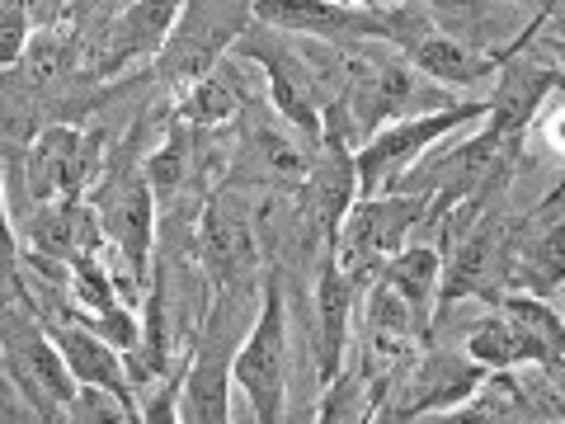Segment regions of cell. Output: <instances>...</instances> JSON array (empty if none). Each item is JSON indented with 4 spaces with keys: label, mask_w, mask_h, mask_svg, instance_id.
Listing matches in <instances>:
<instances>
[{
    "label": "cell",
    "mask_w": 565,
    "mask_h": 424,
    "mask_svg": "<svg viewBox=\"0 0 565 424\" xmlns=\"http://www.w3.org/2000/svg\"><path fill=\"white\" fill-rule=\"evenodd\" d=\"M0 303L33 307L29 283H24V264H20V232H14L10 199H6V174H0Z\"/></svg>",
    "instance_id": "22"
},
{
    "label": "cell",
    "mask_w": 565,
    "mask_h": 424,
    "mask_svg": "<svg viewBox=\"0 0 565 424\" xmlns=\"http://www.w3.org/2000/svg\"><path fill=\"white\" fill-rule=\"evenodd\" d=\"M255 24L282 29L292 39L316 43H382L396 52H411L424 33H434L424 6H344V0H250Z\"/></svg>",
    "instance_id": "2"
},
{
    "label": "cell",
    "mask_w": 565,
    "mask_h": 424,
    "mask_svg": "<svg viewBox=\"0 0 565 424\" xmlns=\"http://www.w3.org/2000/svg\"><path fill=\"white\" fill-rule=\"evenodd\" d=\"M321 141H307L297 128H288L264 91L232 118V161L222 170V189H274L292 193L307 180Z\"/></svg>",
    "instance_id": "5"
},
{
    "label": "cell",
    "mask_w": 565,
    "mask_h": 424,
    "mask_svg": "<svg viewBox=\"0 0 565 424\" xmlns=\"http://www.w3.org/2000/svg\"><path fill=\"white\" fill-rule=\"evenodd\" d=\"M33 29H39V24H33L29 0H0V71L24 57Z\"/></svg>",
    "instance_id": "23"
},
{
    "label": "cell",
    "mask_w": 565,
    "mask_h": 424,
    "mask_svg": "<svg viewBox=\"0 0 565 424\" xmlns=\"http://www.w3.org/2000/svg\"><path fill=\"white\" fill-rule=\"evenodd\" d=\"M344 6H367V10H386V6H424V10H457L467 0H344Z\"/></svg>",
    "instance_id": "25"
},
{
    "label": "cell",
    "mask_w": 565,
    "mask_h": 424,
    "mask_svg": "<svg viewBox=\"0 0 565 424\" xmlns=\"http://www.w3.org/2000/svg\"><path fill=\"white\" fill-rule=\"evenodd\" d=\"M0 368H6L14 396L29 405L33 420H66L76 378L66 373L62 353L33 307L0 303Z\"/></svg>",
    "instance_id": "8"
},
{
    "label": "cell",
    "mask_w": 565,
    "mask_h": 424,
    "mask_svg": "<svg viewBox=\"0 0 565 424\" xmlns=\"http://www.w3.org/2000/svg\"><path fill=\"white\" fill-rule=\"evenodd\" d=\"M203 141H207V132L203 128H189V123H180V118H170V128H166V137L156 141V147L147 151V180H151V193H156V208H166V203H174L180 193L189 189V180L199 174V166H203Z\"/></svg>",
    "instance_id": "19"
},
{
    "label": "cell",
    "mask_w": 565,
    "mask_h": 424,
    "mask_svg": "<svg viewBox=\"0 0 565 424\" xmlns=\"http://www.w3.org/2000/svg\"><path fill=\"white\" fill-rule=\"evenodd\" d=\"M193 264L203 269L212 293H241V288H259L264 274V245H259V226L245 212V203L232 189H212L207 203L193 222L189 236Z\"/></svg>",
    "instance_id": "10"
},
{
    "label": "cell",
    "mask_w": 565,
    "mask_h": 424,
    "mask_svg": "<svg viewBox=\"0 0 565 424\" xmlns=\"http://www.w3.org/2000/svg\"><path fill=\"white\" fill-rule=\"evenodd\" d=\"M259 303V288L241 293H212L199 335L189 340V373L180 396V420L189 424H217L232 420V359L245 335V311Z\"/></svg>",
    "instance_id": "4"
},
{
    "label": "cell",
    "mask_w": 565,
    "mask_h": 424,
    "mask_svg": "<svg viewBox=\"0 0 565 424\" xmlns=\"http://www.w3.org/2000/svg\"><path fill=\"white\" fill-rule=\"evenodd\" d=\"M509 6H523V10H533V14H537L542 6H561V0H509Z\"/></svg>",
    "instance_id": "26"
},
{
    "label": "cell",
    "mask_w": 565,
    "mask_h": 424,
    "mask_svg": "<svg viewBox=\"0 0 565 424\" xmlns=\"http://www.w3.org/2000/svg\"><path fill=\"white\" fill-rule=\"evenodd\" d=\"M236 57L241 62H259L264 99H269V109L288 123V128H297L307 141H321L326 81H321V66L311 62V52L292 47V33L250 20V29L236 39Z\"/></svg>",
    "instance_id": "7"
},
{
    "label": "cell",
    "mask_w": 565,
    "mask_h": 424,
    "mask_svg": "<svg viewBox=\"0 0 565 424\" xmlns=\"http://www.w3.org/2000/svg\"><path fill=\"white\" fill-rule=\"evenodd\" d=\"M259 91L250 85V76L241 71V57H222L212 71H203L199 81H189L174 91L170 104V118L189 123V128H203V132H217L226 128L245 104H250Z\"/></svg>",
    "instance_id": "17"
},
{
    "label": "cell",
    "mask_w": 565,
    "mask_h": 424,
    "mask_svg": "<svg viewBox=\"0 0 565 424\" xmlns=\"http://www.w3.org/2000/svg\"><path fill=\"white\" fill-rule=\"evenodd\" d=\"M494 307H500L504 316H514V321L527 335H533V340L542 344V353H546V363H552V373H556V368H561V349H565V326H561V316H556V303L509 288V293L494 297Z\"/></svg>",
    "instance_id": "21"
},
{
    "label": "cell",
    "mask_w": 565,
    "mask_h": 424,
    "mask_svg": "<svg viewBox=\"0 0 565 424\" xmlns=\"http://www.w3.org/2000/svg\"><path fill=\"white\" fill-rule=\"evenodd\" d=\"M180 10H184V0H128V6L114 14V24L104 29V39L85 71H90L95 81H114L118 71H128L132 62L156 57V52L166 47L174 20H180Z\"/></svg>",
    "instance_id": "15"
},
{
    "label": "cell",
    "mask_w": 565,
    "mask_h": 424,
    "mask_svg": "<svg viewBox=\"0 0 565 424\" xmlns=\"http://www.w3.org/2000/svg\"><path fill=\"white\" fill-rule=\"evenodd\" d=\"M269 274H264L259 288V307L245 326L236 359H232V382L241 386V396L250 401V411L259 424H278L288 420V288H282V264L264 259Z\"/></svg>",
    "instance_id": "3"
},
{
    "label": "cell",
    "mask_w": 565,
    "mask_h": 424,
    "mask_svg": "<svg viewBox=\"0 0 565 424\" xmlns=\"http://www.w3.org/2000/svg\"><path fill=\"white\" fill-rule=\"evenodd\" d=\"M438 274H444V255H438V245H415L405 241L396 255L382 259L377 278L386 283V288L401 293V303L411 307L424 330L434 326V303H438Z\"/></svg>",
    "instance_id": "20"
},
{
    "label": "cell",
    "mask_w": 565,
    "mask_h": 424,
    "mask_svg": "<svg viewBox=\"0 0 565 424\" xmlns=\"http://www.w3.org/2000/svg\"><path fill=\"white\" fill-rule=\"evenodd\" d=\"M147 147H141V123L114 141V151H104V166L90 184V208L99 218L104 245L114 255V278L122 303H141V293L151 288V255H156V193L147 180Z\"/></svg>",
    "instance_id": "1"
},
{
    "label": "cell",
    "mask_w": 565,
    "mask_h": 424,
    "mask_svg": "<svg viewBox=\"0 0 565 424\" xmlns=\"http://www.w3.org/2000/svg\"><path fill=\"white\" fill-rule=\"evenodd\" d=\"M250 0H184L166 47L156 52V81L174 85V91L199 81L226 57V47L250 29Z\"/></svg>",
    "instance_id": "11"
},
{
    "label": "cell",
    "mask_w": 565,
    "mask_h": 424,
    "mask_svg": "<svg viewBox=\"0 0 565 424\" xmlns=\"http://www.w3.org/2000/svg\"><path fill=\"white\" fill-rule=\"evenodd\" d=\"M462 344H467V359L476 368H486V373H504V368H523V363L527 368H546V373H552L542 344L514 321V316H504L500 307H494L490 316H481V321L462 335Z\"/></svg>",
    "instance_id": "18"
},
{
    "label": "cell",
    "mask_w": 565,
    "mask_h": 424,
    "mask_svg": "<svg viewBox=\"0 0 565 424\" xmlns=\"http://www.w3.org/2000/svg\"><path fill=\"white\" fill-rule=\"evenodd\" d=\"M66 420H137V411L128 401H118L114 392H104V386H76V396L66 405Z\"/></svg>",
    "instance_id": "24"
},
{
    "label": "cell",
    "mask_w": 565,
    "mask_h": 424,
    "mask_svg": "<svg viewBox=\"0 0 565 424\" xmlns=\"http://www.w3.org/2000/svg\"><path fill=\"white\" fill-rule=\"evenodd\" d=\"M424 208H429V193H415V189L359 193L353 208L344 212L340 232H334V245H330L340 269L359 283V288H367V283L377 278L382 259L396 255L424 226Z\"/></svg>",
    "instance_id": "9"
},
{
    "label": "cell",
    "mask_w": 565,
    "mask_h": 424,
    "mask_svg": "<svg viewBox=\"0 0 565 424\" xmlns=\"http://www.w3.org/2000/svg\"><path fill=\"white\" fill-rule=\"evenodd\" d=\"M481 118H486V99H457V104H448V109H429V114L382 123V128H373L359 147H353L359 193H392L405 180V170L419 166L434 147H444L452 132H462Z\"/></svg>",
    "instance_id": "6"
},
{
    "label": "cell",
    "mask_w": 565,
    "mask_h": 424,
    "mask_svg": "<svg viewBox=\"0 0 565 424\" xmlns=\"http://www.w3.org/2000/svg\"><path fill=\"white\" fill-rule=\"evenodd\" d=\"M359 293L363 288L340 269V259H334V251L326 245L321 259H316V288H311V353H316V378H321V386L344 368Z\"/></svg>",
    "instance_id": "14"
},
{
    "label": "cell",
    "mask_w": 565,
    "mask_h": 424,
    "mask_svg": "<svg viewBox=\"0 0 565 424\" xmlns=\"http://www.w3.org/2000/svg\"><path fill=\"white\" fill-rule=\"evenodd\" d=\"M39 316H43V330L52 335V344L62 353L66 373L76 378V386H104V392H114L118 401H128L137 411V392L128 382V368H122V353L109 340H99L95 330L66 321L57 311H39Z\"/></svg>",
    "instance_id": "16"
},
{
    "label": "cell",
    "mask_w": 565,
    "mask_h": 424,
    "mask_svg": "<svg viewBox=\"0 0 565 424\" xmlns=\"http://www.w3.org/2000/svg\"><path fill=\"white\" fill-rule=\"evenodd\" d=\"M527 52L533 47L514 52V57L494 71L486 118H481V128H490L494 137H527L533 123L542 118V109L561 95V66L556 62H533Z\"/></svg>",
    "instance_id": "13"
},
{
    "label": "cell",
    "mask_w": 565,
    "mask_h": 424,
    "mask_svg": "<svg viewBox=\"0 0 565 424\" xmlns=\"http://www.w3.org/2000/svg\"><path fill=\"white\" fill-rule=\"evenodd\" d=\"M104 166V132L81 128V123H43L24 147V193L29 203L85 199Z\"/></svg>",
    "instance_id": "12"
}]
</instances>
